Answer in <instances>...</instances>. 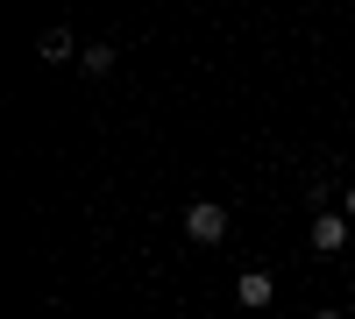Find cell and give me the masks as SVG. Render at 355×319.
I'll list each match as a JSON object with an SVG mask.
<instances>
[{
    "instance_id": "cell-3",
    "label": "cell",
    "mask_w": 355,
    "mask_h": 319,
    "mask_svg": "<svg viewBox=\"0 0 355 319\" xmlns=\"http://www.w3.org/2000/svg\"><path fill=\"white\" fill-rule=\"evenodd\" d=\"M234 298H242L249 312H270V298H277V277H270V270H242V277H234Z\"/></svg>"
},
{
    "instance_id": "cell-1",
    "label": "cell",
    "mask_w": 355,
    "mask_h": 319,
    "mask_svg": "<svg viewBox=\"0 0 355 319\" xmlns=\"http://www.w3.org/2000/svg\"><path fill=\"white\" fill-rule=\"evenodd\" d=\"M178 227H185V241L220 248V241H227V206H220V199H192V206L178 213Z\"/></svg>"
},
{
    "instance_id": "cell-5",
    "label": "cell",
    "mask_w": 355,
    "mask_h": 319,
    "mask_svg": "<svg viewBox=\"0 0 355 319\" xmlns=\"http://www.w3.org/2000/svg\"><path fill=\"white\" fill-rule=\"evenodd\" d=\"M114 57H121L114 43H85V50H78V71H85V78H107V71H114Z\"/></svg>"
},
{
    "instance_id": "cell-6",
    "label": "cell",
    "mask_w": 355,
    "mask_h": 319,
    "mask_svg": "<svg viewBox=\"0 0 355 319\" xmlns=\"http://www.w3.org/2000/svg\"><path fill=\"white\" fill-rule=\"evenodd\" d=\"M341 213H348V220H355V185H348V199H341Z\"/></svg>"
},
{
    "instance_id": "cell-4",
    "label": "cell",
    "mask_w": 355,
    "mask_h": 319,
    "mask_svg": "<svg viewBox=\"0 0 355 319\" xmlns=\"http://www.w3.org/2000/svg\"><path fill=\"white\" fill-rule=\"evenodd\" d=\"M36 50H43V64H71V57H78L71 28H43V36H36Z\"/></svg>"
},
{
    "instance_id": "cell-2",
    "label": "cell",
    "mask_w": 355,
    "mask_h": 319,
    "mask_svg": "<svg viewBox=\"0 0 355 319\" xmlns=\"http://www.w3.org/2000/svg\"><path fill=\"white\" fill-rule=\"evenodd\" d=\"M348 235H355V220H348V213H334V206H320V220H313V248H320V255H341V248H348Z\"/></svg>"
},
{
    "instance_id": "cell-7",
    "label": "cell",
    "mask_w": 355,
    "mask_h": 319,
    "mask_svg": "<svg viewBox=\"0 0 355 319\" xmlns=\"http://www.w3.org/2000/svg\"><path fill=\"white\" fill-rule=\"evenodd\" d=\"M313 319H348V312H313Z\"/></svg>"
}]
</instances>
